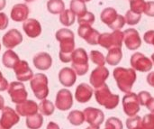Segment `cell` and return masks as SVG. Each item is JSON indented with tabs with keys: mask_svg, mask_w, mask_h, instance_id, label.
Returning a JSON list of instances; mask_svg holds the SVG:
<instances>
[{
	"mask_svg": "<svg viewBox=\"0 0 154 129\" xmlns=\"http://www.w3.org/2000/svg\"><path fill=\"white\" fill-rule=\"evenodd\" d=\"M75 14L69 10L65 9L60 14V21L65 26H70L75 22Z\"/></svg>",
	"mask_w": 154,
	"mask_h": 129,
	"instance_id": "obj_24",
	"label": "cell"
},
{
	"mask_svg": "<svg viewBox=\"0 0 154 129\" xmlns=\"http://www.w3.org/2000/svg\"><path fill=\"white\" fill-rule=\"evenodd\" d=\"M130 1V10L142 14L144 12V8L146 5V2L144 0H129Z\"/></svg>",
	"mask_w": 154,
	"mask_h": 129,
	"instance_id": "obj_26",
	"label": "cell"
},
{
	"mask_svg": "<svg viewBox=\"0 0 154 129\" xmlns=\"http://www.w3.org/2000/svg\"><path fill=\"white\" fill-rule=\"evenodd\" d=\"M43 124V118L41 114H35L26 118V126L29 129H39Z\"/></svg>",
	"mask_w": 154,
	"mask_h": 129,
	"instance_id": "obj_22",
	"label": "cell"
},
{
	"mask_svg": "<svg viewBox=\"0 0 154 129\" xmlns=\"http://www.w3.org/2000/svg\"><path fill=\"white\" fill-rule=\"evenodd\" d=\"M95 22V15L91 12H87L84 15L78 17V23L79 26L85 25V26H91Z\"/></svg>",
	"mask_w": 154,
	"mask_h": 129,
	"instance_id": "obj_28",
	"label": "cell"
},
{
	"mask_svg": "<svg viewBox=\"0 0 154 129\" xmlns=\"http://www.w3.org/2000/svg\"><path fill=\"white\" fill-rule=\"evenodd\" d=\"M68 119L69 120V122L72 124V125H75V126H79L80 125L82 122H83V115L81 112L79 111H72L71 113H69V117H68Z\"/></svg>",
	"mask_w": 154,
	"mask_h": 129,
	"instance_id": "obj_30",
	"label": "cell"
},
{
	"mask_svg": "<svg viewBox=\"0 0 154 129\" xmlns=\"http://www.w3.org/2000/svg\"><path fill=\"white\" fill-rule=\"evenodd\" d=\"M146 15L153 17L154 16V1H149L146 2V5L144 8V12H143Z\"/></svg>",
	"mask_w": 154,
	"mask_h": 129,
	"instance_id": "obj_33",
	"label": "cell"
},
{
	"mask_svg": "<svg viewBox=\"0 0 154 129\" xmlns=\"http://www.w3.org/2000/svg\"><path fill=\"white\" fill-rule=\"evenodd\" d=\"M100 18L104 24H107L111 29L114 30L121 29L125 24V17L123 15L118 14L116 10L113 7L105 8L101 12Z\"/></svg>",
	"mask_w": 154,
	"mask_h": 129,
	"instance_id": "obj_3",
	"label": "cell"
},
{
	"mask_svg": "<svg viewBox=\"0 0 154 129\" xmlns=\"http://www.w3.org/2000/svg\"><path fill=\"white\" fill-rule=\"evenodd\" d=\"M39 110L43 116H51L54 112V105L48 99H42L39 104Z\"/></svg>",
	"mask_w": 154,
	"mask_h": 129,
	"instance_id": "obj_25",
	"label": "cell"
},
{
	"mask_svg": "<svg viewBox=\"0 0 154 129\" xmlns=\"http://www.w3.org/2000/svg\"><path fill=\"white\" fill-rule=\"evenodd\" d=\"M122 37H123V33L120 32H115L114 33H104L99 36L98 43L106 48H109L112 42L114 44L116 43L117 45L121 46Z\"/></svg>",
	"mask_w": 154,
	"mask_h": 129,
	"instance_id": "obj_13",
	"label": "cell"
},
{
	"mask_svg": "<svg viewBox=\"0 0 154 129\" xmlns=\"http://www.w3.org/2000/svg\"><path fill=\"white\" fill-rule=\"evenodd\" d=\"M0 50H1V44H0Z\"/></svg>",
	"mask_w": 154,
	"mask_h": 129,
	"instance_id": "obj_44",
	"label": "cell"
},
{
	"mask_svg": "<svg viewBox=\"0 0 154 129\" xmlns=\"http://www.w3.org/2000/svg\"><path fill=\"white\" fill-rule=\"evenodd\" d=\"M108 72L107 70L105 68H97L95 71H93L91 77H90V81L93 85H97V80H100V78H106L107 76Z\"/></svg>",
	"mask_w": 154,
	"mask_h": 129,
	"instance_id": "obj_27",
	"label": "cell"
},
{
	"mask_svg": "<svg viewBox=\"0 0 154 129\" xmlns=\"http://www.w3.org/2000/svg\"><path fill=\"white\" fill-rule=\"evenodd\" d=\"M141 18H142V14H136L131 10H128L125 14V23L130 24V25H134V24H138L140 22Z\"/></svg>",
	"mask_w": 154,
	"mask_h": 129,
	"instance_id": "obj_29",
	"label": "cell"
},
{
	"mask_svg": "<svg viewBox=\"0 0 154 129\" xmlns=\"http://www.w3.org/2000/svg\"><path fill=\"white\" fill-rule=\"evenodd\" d=\"M33 64L40 71H47L51 67L52 59L47 52H39L33 57Z\"/></svg>",
	"mask_w": 154,
	"mask_h": 129,
	"instance_id": "obj_14",
	"label": "cell"
},
{
	"mask_svg": "<svg viewBox=\"0 0 154 129\" xmlns=\"http://www.w3.org/2000/svg\"><path fill=\"white\" fill-rule=\"evenodd\" d=\"M55 37L60 42V60L65 63L71 61V55L75 48L73 32L69 29L62 28L56 32Z\"/></svg>",
	"mask_w": 154,
	"mask_h": 129,
	"instance_id": "obj_1",
	"label": "cell"
},
{
	"mask_svg": "<svg viewBox=\"0 0 154 129\" xmlns=\"http://www.w3.org/2000/svg\"><path fill=\"white\" fill-rule=\"evenodd\" d=\"M0 129H6V128H5V127H3L1 126V124H0Z\"/></svg>",
	"mask_w": 154,
	"mask_h": 129,
	"instance_id": "obj_41",
	"label": "cell"
},
{
	"mask_svg": "<svg viewBox=\"0 0 154 129\" xmlns=\"http://www.w3.org/2000/svg\"><path fill=\"white\" fill-rule=\"evenodd\" d=\"M9 24L7 15L5 13H0V30H5Z\"/></svg>",
	"mask_w": 154,
	"mask_h": 129,
	"instance_id": "obj_34",
	"label": "cell"
},
{
	"mask_svg": "<svg viewBox=\"0 0 154 129\" xmlns=\"http://www.w3.org/2000/svg\"><path fill=\"white\" fill-rule=\"evenodd\" d=\"M47 9L51 14H58L65 10V4L62 0H49L47 2Z\"/></svg>",
	"mask_w": 154,
	"mask_h": 129,
	"instance_id": "obj_23",
	"label": "cell"
},
{
	"mask_svg": "<svg viewBox=\"0 0 154 129\" xmlns=\"http://www.w3.org/2000/svg\"><path fill=\"white\" fill-rule=\"evenodd\" d=\"M8 86H9V84H8L7 80L4 78L2 72L0 71V91L6 90L8 89Z\"/></svg>",
	"mask_w": 154,
	"mask_h": 129,
	"instance_id": "obj_35",
	"label": "cell"
},
{
	"mask_svg": "<svg viewBox=\"0 0 154 129\" xmlns=\"http://www.w3.org/2000/svg\"><path fill=\"white\" fill-rule=\"evenodd\" d=\"M47 129H60V127L54 122H50L47 126Z\"/></svg>",
	"mask_w": 154,
	"mask_h": 129,
	"instance_id": "obj_37",
	"label": "cell"
},
{
	"mask_svg": "<svg viewBox=\"0 0 154 129\" xmlns=\"http://www.w3.org/2000/svg\"><path fill=\"white\" fill-rule=\"evenodd\" d=\"M23 29L30 38H36L42 33V26L39 21L33 18L26 19L23 24Z\"/></svg>",
	"mask_w": 154,
	"mask_h": 129,
	"instance_id": "obj_11",
	"label": "cell"
},
{
	"mask_svg": "<svg viewBox=\"0 0 154 129\" xmlns=\"http://www.w3.org/2000/svg\"><path fill=\"white\" fill-rule=\"evenodd\" d=\"M5 108V100L4 98L0 95V110H2Z\"/></svg>",
	"mask_w": 154,
	"mask_h": 129,
	"instance_id": "obj_38",
	"label": "cell"
},
{
	"mask_svg": "<svg viewBox=\"0 0 154 129\" xmlns=\"http://www.w3.org/2000/svg\"><path fill=\"white\" fill-rule=\"evenodd\" d=\"M152 57H153V60H154V54H153V55H152Z\"/></svg>",
	"mask_w": 154,
	"mask_h": 129,
	"instance_id": "obj_43",
	"label": "cell"
},
{
	"mask_svg": "<svg viewBox=\"0 0 154 129\" xmlns=\"http://www.w3.org/2000/svg\"><path fill=\"white\" fill-rule=\"evenodd\" d=\"M59 80L65 87H71L76 81V73L70 68H63L59 72Z\"/></svg>",
	"mask_w": 154,
	"mask_h": 129,
	"instance_id": "obj_16",
	"label": "cell"
},
{
	"mask_svg": "<svg viewBox=\"0 0 154 129\" xmlns=\"http://www.w3.org/2000/svg\"><path fill=\"white\" fill-rule=\"evenodd\" d=\"M55 105L58 109L62 111L69 109L73 105V99L70 91L68 90H60L56 96Z\"/></svg>",
	"mask_w": 154,
	"mask_h": 129,
	"instance_id": "obj_7",
	"label": "cell"
},
{
	"mask_svg": "<svg viewBox=\"0 0 154 129\" xmlns=\"http://www.w3.org/2000/svg\"><path fill=\"white\" fill-rule=\"evenodd\" d=\"M31 89L38 99H45L49 95L48 78L43 73H37L31 79Z\"/></svg>",
	"mask_w": 154,
	"mask_h": 129,
	"instance_id": "obj_2",
	"label": "cell"
},
{
	"mask_svg": "<svg viewBox=\"0 0 154 129\" xmlns=\"http://www.w3.org/2000/svg\"><path fill=\"white\" fill-rule=\"evenodd\" d=\"M132 65L137 68L138 70H150L152 65L149 60H147L143 55L140 53H136L133 56L132 59Z\"/></svg>",
	"mask_w": 154,
	"mask_h": 129,
	"instance_id": "obj_19",
	"label": "cell"
},
{
	"mask_svg": "<svg viewBox=\"0 0 154 129\" xmlns=\"http://www.w3.org/2000/svg\"><path fill=\"white\" fill-rule=\"evenodd\" d=\"M2 42L5 48L13 49L23 42V35L17 29H11L5 33Z\"/></svg>",
	"mask_w": 154,
	"mask_h": 129,
	"instance_id": "obj_8",
	"label": "cell"
},
{
	"mask_svg": "<svg viewBox=\"0 0 154 129\" xmlns=\"http://www.w3.org/2000/svg\"><path fill=\"white\" fill-rule=\"evenodd\" d=\"M5 4H6V1L5 0H0V11L5 8Z\"/></svg>",
	"mask_w": 154,
	"mask_h": 129,
	"instance_id": "obj_39",
	"label": "cell"
},
{
	"mask_svg": "<svg viewBox=\"0 0 154 129\" xmlns=\"http://www.w3.org/2000/svg\"><path fill=\"white\" fill-rule=\"evenodd\" d=\"M78 33L81 38L86 40L90 44H97L98 42V39L100 36L99 33L97 30L93 29L91 26L81 25L79 26Z\"/></svg>",
	"mask_w": 154,
	"mask_h": 129,
	"instance_id": "obj_12",
	"label": "cell"
},
{
	"mask_svg": "<svg viewBox=\"0 0 154 129\" xmlns=\"http://www.w3.org/2000/svg\"><path fill=\"white\" fill-rule=\"evenodd\" d=\"M121 56L122 54H121L120 50L111 51L107 55V61L111 65H116V63H117L121 60Z\"/></svg>",
	"mask_w": 154,
	"mask_h": 129,
	"instance_id": "obj_31",
	"label": "cell"
},
{
	"mask_svg": "<svg viewBox=\"0 0 154 129\" xmlns=\"http://www.w3.org/2000/svg\"><path fill=\"white\" fill-rule=\"evenodd\" d=\"M20 120L19 115L12 109L10 107H5L2 109V116L0 118V124L3 127L10 129L16 125Z\"/></svg>",
	"mask_w": 154,
	"mask_h": 129,
	"instance_id": "obj_6",
	"label": "cell"
},
{
	"mask_svg": "<svg viewBox=\"0 0 154 129\" xmlns=\"http://www.w3.org/2000/svg\"><path fill=\"white\" fill-rule=\"evenodd\" d=\"M84 2H89V1H91V0H83Z\"/></svg>",
	"mask_w": 154,
	"mask_h": 129,
	"instance_id": "obj_42",
	"label": "cell"
},
{
	"mask_svg": "<svg viewBox=\"0 0 154 129\" xmlns=\"http://www.w3.org/2000/svg\"><path fill=\"white\" fill-rule=\"evenodd\" d=\"M8 93L11 97V99L15 104H20L27 100V92L24 85L22 82L14 81L8 86Z\"/></svg>",
	"mask_w": 154,
	"mask_h": 129,
	"instance_id": "obj_5",
	"label": "cell"
},
{
	"mask_svg": "<svg viewBox=\"0 0 154 129\" xmlns=\"http://www.w3.org/2000/svg\"><path fill=\"white\" fill-rule=\"evenodd\" d=\"M145 41L149 43H153L154 44V31H150L145 33Z\"/></svg>",
	"mask_w": 154,
	"mask_h": 129,
	"instance_id": "obj_36",
	"label": "cell"
},
{
	"mask_svg": "<svg viewBox=\"0 0 154 129\" xmlns=\"http://www.w3.org/2000/svg\"><path fill=\"white\" fill-rule=\"evenodd\" d=\"M91 96V89L87 84H80L76 90V99L79 102H86Z\"/></svg>",
	"mask_w": 154,
	"mask_h": 129,
	"instance_id": "obj_21",
	"label": "cell"
},
{
	"mask_svg": "<svg viewBox=\"0 0 154 129\" xmlns=\"http://www.w3.org/2000/svg\"><path fill=\"white\" fill-rule=\"evenodd\" d=\"M85 3L86 2H84L83 0H71L70 5H69V10L75 15H78V17H80L88 12Z\"/></svg>",
	"mask_w": 154,
	"mask_h": 129,
	"instance_id": "obj_20",
	"label": "cell"
},
{
	"mask_svg": "<svg viewBox=\"0 0 154 129\" xmlns=\"http://www.w3.org/2000/svg\"><path fill=\"white\" fill-rule=\"evenodd\" d=\"M26 2H29V3H31V2H33L34 0H25Z\"/></svg>",
	"mask_w": 154,
	"mask_h": 129,
	"instance_id": "obj_40",
	"label": "cell"
},
{
	"mask_svg": "<svg viewBox=\"0 0 154 129\" xmlns=\"http://www.w3.org/2000/svg\"><path fill=\"white\" fill-rule=\"evenodd\" d=\"M88 54L86 51L82 48H79L74 50L71 55V61H72V68L75 70L78 75L81 76L84 75L88 70Z\"/></svg>",
	"mask_w": 154,
	"mask_h": 129,
	"instance_id": "obj_4",
	"label": "cell"
},
{
	"mask_svg": "<svg viewBox=\"0 0 154 129\" xmlns=\"http://www.w3.org/2000/svg\"><path fill=\"white\" fill-rule=\"evenodd\" d=\"M125 44L129 49L134 50L141 45V39L136 30L134 29L126 30L125 32Z\"/></svg>",
	"mask_w": 154,
	"mask_h": 129,
	"instance_id": "obj_17",
	"label": "cell"
},
{
	"mask_svg": "<svg viewBox=\"0 0 154 129\" xmlns=\"http://www.w3.org/2000/svg\"><path fill=\"white\" fill-rule=\"evenodd\" d=\"M16 113L22 117H29L37 114L39 110V105L33 100H25L16 105Z\"/></svg>",
	"mask_w": 154,
	"mask_h": 129,
	"instance_id": "obj_10",
	"label": "cell"
},
{
	"mask_svg": "<svg viewBox=\"0 0 154 129\" xmlns=\"http://www.w3.org/2000/svg\"><path fill=\"white\" fill-rule=\"evenodd\" d=\"M19 61L20 60L18 55L12 50H7L3 54V58H2L3 64L5 65V67L8 69H14V67L17 64Z\"/></svg>",
	"mask_w": 154,
	"mask_h": 129,
	"instance_id": "obj_18",
	"label": "cell"
},
{
	"mask_svg": "<svg viewBox=\"0 0 154 129\" xmlns=\"http://www.w3.org/2000/svg\"><path fill=\"white\" fill-rule=\"evenodd\" d=\"M90 58L93 62L98 64V65H103L105 63V59L104 56L101 52H97V51H92L90 52Z\"/></svg>",
	"mask_w": 154,
	"mask_h": 129,
	"instance_id": "obj_32",
	"label": "cell"
},
{
	"mask_svg": "<svg viewBox=\"0 0 154 129\" xmlns=\"http://www.w3.org/2000/svg\"><path fill=\"white\" fill-rule=\"evenodd\" d=\"M14 71L16 79L19 81H28L33 77L32 71L29 67V64L25 61H19L17 64L14 67Z\"/></svg>",
	"mask_w": 154,
	"mask_h": 129,
	"instance_id": "obj_9",
	"label": "cell"
},
{
	"mask_svg": "<svg viewBox=\"0 0 154 129\" xmlns=\"http://www.w3.org/2000/svg\"><path fill=\"white\" fill-rule=\"evenodd\" d=\"M29 7L25 4L14 5L11 11V18L15 22H24L28 19Z\"/></svg>",
	"mask_w": 154,
	"mask_h": 129,
	"instance_id": "obj_15",
	"label": "cell"
}]
</instances>
